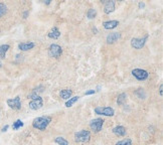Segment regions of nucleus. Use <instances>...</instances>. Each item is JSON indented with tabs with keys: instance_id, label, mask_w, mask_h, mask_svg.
Listing matches in <instances>:
<instances>
[{
	"instance_id": "1",
	"label": "nucleus",
	"mask_w": 163,
	"mask_h": 145,
	"mask_svg": "<svg viewBox=\"0 0 163 145\" xmlns=\"http://www.w3.org/2000/svg\"><path fill=\"white\" fill-rule=\"evenodd\" d=\"M52 121V118L48 116H42L35 118L32 122L33 128L37 130H45V128L48 126V124Z\"/></svg>"
},
{
	"instance_id": "2",
	"label": "nucleus",
	"mask_w": 163,
	"mask_h": 145,
	"mask_svg": "<svg viewBox=\"0 0 163 145\" xmlns=\"http://www.w3.org/2000/svg\"><path fill=\"white\" fill-rule=\"evenodd\" d=\"M91 133L88 130H82V131L76 132L75 133V141L79 143H86L90 141Z\"/></svg>"
},
{
	"instance_id": "3",
	"label": "nucleus",
	"mask_w": 163,
	"mask_h": 145,
	"mask_svg": "<svg viewBox=\"0 0 163 145\" xmlns=\"http://www.w3.org/2000/svg\"><path fill=\"white\" fill-rule=\"evenodd\" d=\"M61 54H63V48L61 45H56V43H52L50 45V47H48V56L50 58H61Z\"/></svg>"
},
{
	"instance_id": "4",
	"label": "nucleus",
	"mask_w": 163,
	"mask_h": 145,
	"mask_svg": "<svg viewBox=\"0 0 163 145\" xmlns=\"http://www.w3.org/2000/svg\"><path fill=\"white\" fill-rule=\"evenodd\" d=\"M95 113L98 115H103V116H114L115 110L111 107H97L95 108Z\"/></svg>"
},
{
	"instance_id": "5",
	"label": "nucleus",
	"mask_w": 163,
	"mask_h": 145,
	"mask_svg": "<svg viewBox=\"0 0 163 145\" xmlns=\"http://www.w3.org/2000/svg\"><path fill=\"white\" fill-rule=\"evenodd\" d=\"M104 119L102 118H96L94 119V120H92L90 122V127L91 129L93 130L94 132H96V133H98V132H100L101 130H102V127L104 125Z\"/></svg>"
},
{
	"instance_id": "6",
	"label": "nucleus",
	"mask_w": 163,
	"mask_h": 145,
	"mask_svg": "<svg viewBox=\"0 0 163 145\" xmlns=\"http://www.w3.org/2000/svg\"><path fill=\"white\" fill-rule=\"evenodd\" d=\"M132 75L139 81H145L149 77V74H148L147 71L142 70V69H134L132 71Z\"/></svg>"
},
{
	"instance_id": "7",
	"label": "nucleus",
	"mask_w": 163,
	"mask_h": 145,
	"mask_svg": "<svg viewBox=\"0 0 163 145\" xmlns=\"http://www.w3.org/2000/svg\"><path fill=\"white\" fill-rule=\"evenodd\" d=\"M148 38V35H145L143 38H137V37H134V38L131 39V45L132 47L136 48V49H141L146 43V41Z\"/></svg>"
},
{
	"instance_id": "8",
	"label": "nucleus",
	"mask_w": 163,
	"mask_h": 145,
	"mask_svg": "<svg viewBox=\"0 0 163 145\" xmlns=\"http://www.w3.org/2000/svg\"><path fill=\"white\" fill-rule=\"evenodd\" d=\"M7 105L13 110H19L21 108V102H20V97L16 96L13 99H8L7 100Z\"/></svg>"
},
{
	"instance_id": "9",
	"label": "nucleus",
	"mask_w": 163,
	"mask_h": 145,
	"mask_svg": "<svg viewBox=\"0 0 163 145\" xmlns=\"http://www.w3.org/2000/svg\"><path fill=\"white\" fill-rule=\"evenodd\" d=\"M29 108L31 109V110H39L41 108H42V106H43V101H42V99L41 97H37V98L33 99L32 101H30L29 102Z\"/></svg>"
},
{
	"instance_id": "10",
	"label": "nucleus",
	"mask_w": 163,
	"mask_h": 145,
	"mask_svg": "<svg viewBox=\"0 0 163 145\" xmlns=\"http://www.w3.org/2000/svg\"><path fill=\"white\" fill-rule=\"evenodd\" d=\"M120 38H121V33L113 32L108 35L107 38H106V41H107V43H109V45H112V43L118 41V39H120Z\"/></svg>"
},
{
	"instance_id": "11",
	"label": "nucleus",
	"mask_w": 163,
	"mask_h": 145,
	"mask_svg": "<svg viewBox=\"0 0 163 145\" xmlns=\"http://www.w3.org/2000/svg\"><path fill=\"white\" fill-rule=\"evenodd\" d=\"M115 10V1H107L104 6V12L106 14H110Z\"/></svg>"
},
{
	"instance_id": "12",
	"label": "nucleus",
	"mask_w": 163,
	"mask_h": 145,
	"mask_svg": "<svg viewBox=\"0 0 163 145\" xmlns=\"http://www.w3.org/2000/svg\"><path fill=\"white\" fill-rule=\"evenodd\" d=\"M34 45V43H31V41H29V43H20L18 45V48L22 52H27L29 49H32Z\"/></svg>"
},
{
	"instance_id": "13",
	"label": "nucleus",
	"mask_w": 163,
	"mask_h": 145,
	"mask_svg": "<svg viewBox=\"0 0 163 145\" xmlns=\"http://www.w3.org/2000/svg\"><path fill=\"white\" fill-rule=\"evenodd\" d=\"M119 25L118 20H109V21H105L103 23V26L105 29H114Z\"/></svg>"
},
{
	"instance_id": "14",
	"label": "nucleus",
	"mask_w": 163,
	"mask_h": 145,
	"mask_svg": "<svg viewBox=\"0 0 163 145\" xmlns=\"http://www.w3.org/2000/svg\"><path fill=\"white\" fill-rule=\"evenodd\" d=\"M60 35H61V31H60V29L58 28V27H52V29H50V31L48 32V34H47V36L50 37V38H52V39H56V38H58L60 37Z\"/></svg>"
},
{
	"instance_id": "15",
	"label": "nucleus",
	"mask_w": 163,
	"mask_h": 145,
	"mask_svg": "<svg viewBox=\"0 0 163 145\" xmlns=\"http://www.w3.org/2000/svg\"><path fill=\"white\" fill-rule=\"evenodd\" d=\"M42 91H43V86H39L37 88H35V89L32 90V92L29 94L28 98H30V99H32V100H33V99L39 97V94H41Z\"/></svg>"
},
{
	"instance_id": "16",
	"label": "nucleus",
	"mask_w": 163,
	"mask_h": 145,
	"mask_svg": "<svg viewBox=\"0 0 163 145\" xmlns=\"http://www.w3.org/2000/svg\"><path fill=\"white\" fill-rule=\"evenodd\" d=\"M113 133L117 136H124L126 134V128L124 126H116L113 128Z\"/></svg>"
},
{
	"instance_id": "17",
	"label": "nucleus",
	"mask_w": 163,
	"mask_h": 145,
	"mask_svg": "<svg viewBox=\"0 0 163 145\" xmlns=\"http://www.w3.org/2000/svg\"><path fill=\"white\" fill-rule=\"evenodd\" d=\"M10 48L9 45H0V60H4L6 58V52Z\"/></svg>"
},
{
	"instance_id": "18",
	"label": "nucleus",
	"mask_w": 163,
	"mask_h": 145,
	"mask_svg": "<svg viewBox=\"0 0 163 145\" xmlns=\"http://www.w3.org/2000/svg\"><path fill=\"white\" fill-rule=\"evenodd\" d=\"M72 94H73V92H72L71 90L65 89V90H61V91L60 96L61 99H63V100H69V99L72 98Z\"/></svg>"
},
{
	"instance_id": "19",
	"label": "nucleus",
	"mask_w": 163,
	"mask_h": 145,
	"mask_svg": "<svg viewBox=\"0 0 163 145\" xmlns=\"http://www.w3.org/2000/svg\"><path fill=\"white\" fill-rule=\"evenodd\" d=\"M79 99H80L79 96H76V97H73V98L69 99V100L65 102V107H67V108H69V107H72L76 102H77L78 100H79Z\"/></svg>"
},
{
	"instance_id": "20",
	"label": "nucleus",
	"mask_w": 163,
	"mask_h": 145,
	"mask_svg": "<svg viewBox=\"0 0 163 145\" xmlns=\"http://www.w3.org/2000/svg\"><path fill=\"white\" fill-rule=\"evenodd\" d=\"M126 100H127V95L125 93H122V94H120L119 96H118V98H117V103H118V105H123V104H125L126 103Z\"/></svg>"
},
{
	"instance_id": "21",
	"label": "nucleus",
	"mask_w": 163,
	"mask_h": 145,
	"mask_svg": "<svg viewBox=\"0 0 163 145\" xmlns=\"http://www.w3.org/2000/svg\"><path fill=\"white\" fill-rule=\"evenodd\" d=\"M54 142L58 143V145H69L67 140H65L63 137H56V139H54Z\"/></svg>"
},
{
	"instance_id": "22",
	"label": "nucleus",
	"mask_w": 163,
	"mask_h": 145,
	"mask_svg": "<svg viewBox=\"0 0 163 145\" xmlns=\"http://www.w3.org/2000/svg\"><path fill=\"white\" fill-rule=\"evenodd\" d=\"M97 15V11L96 9H94V8H90L88 11V14H87V16H88L89 19H93V18H95Z\"/></svg>"
},
{
	"instance_id": "23",
	"label": "nucleus",
	"mask_w": 163,
	"mask_h": 145,
	"mask_svg": "<svg viewBox=\"0 0 163 145\" xmlns=\"http://www.w3.org/2000/svg\"><path fill=\"white\" fill-rule=\"evenodd\" d=\"M23 126V122L21 120H16L15 122L13 123V125H12V128H13V130H18L19 128H21Z\"/></svg>"
},
{
	"instance_id": "24",
	"label": "nucleus",
	"mask_w": 163,
	"mask_h": 145,
	"mask_svg": "<svg viewBox=\"0 0 163 145\" xmlns=\"http://www.w3.org/2000/svg\"><path fill=\"white\" fill-rule=\"evenodd\" d=\"M116 145H132V140L126 138V139H123L121 141H118Z\"/></svg>"
},
{
	"instance_id": "25",
	"label": "nucleus",
	"mask_w": 163,
	"mask_h": 145,
	"mask_svg": "<svg viewBox=\"0 0 163 145\" xmlns=\"http://www.w3.org/2000/svg\"><path fill=\"white\" fill-rule=\"evenodd\" d=\"M6 12H7V6L4 3H0V17H2Z\"/></svg>"
},
{
	"instance_id": "26",
	"label": "nucleus",
	"mask_w": 163,
	"mask_h": 145,
	"mask_svg": "<svg viewBox=\"0 0 163 145\" xmlns=\"http://www.w3.org/2000/svg\"><path fill=\"white\" fill-rule=\"evenodd\" d=\"M95 93H96V91H95V90H90V91H87L86 93H85V95H86V96L93 95V94H95Z\"/></svg>"
},
{
	"instance_id": "27",
	"label": "nucleus",
	"mask_w": 163,
	"mask_h": 145,
	"mask_svg": "<svg viewBox=\"0 0 163 145\" xmlns=\"http://www.w3.org/2000/svg\"><path fill=\"white\" fill-rule=\"evenodd\" d=\"M138 6H139V8H140V9H143V8L145 7V3H144V2H139Z\"/></svg>"
},
{
	"instance_id": "28",
	"label": "nucleus",
	"mask_w": 163,
	"mask_h": 145,
	"mask_svg": "<svg viewBox=\"0 0 163 145\" xmlns=\"http://www.w3.org/2000/svg\"><path fill=\"white\" fill-rule=\"evenodd\" d=\"M8 127H9V126H8V125H5L3 128H2L1 131H2V132H6V131H7V129H8Z\"/></svg>"
},
{
	"instance_id": "29",
	"label": "nucleus",
	"mask_w": 163,
	"mask_h": 145,
	"mask_svg": "<svg viewBox=\"0 0 163 145\" xmlns=\"http://www.w3.org/2000/svg\"><path fill=\"white\" fill-rule=\"evenodd\" d=\"M162 89H163V85L161 84V85H160V87H159V94H160V96H162V95H163V93H162Z\"/></svg>"
},
{
	"instance_id": "30",
	"label": "nucleus",
	"mask_w": 163,
	"mask_h": 145,
	"mask_svg": "<svg viewBox=\"0 0 163 145\" xmlns=\"http://www.w3.org/2000/svg\"><path fill=\"white\" fill-rule=\"evenodd\" d=\"M29 11H25L24 13H23V18H27V15H28Z\"/></svg>"
},
{
	"instance_id": "31",
	"label": "nucleus",
	"mask_w": 163,
	"mask_h": 145,
	"mask_svg": "<svg viewBox=\"0 0 163 145\" xmlns=\"http://www.w3.org/2000/svg\"><path fill=\"white\" fill-rule=\"evenodd\" d=\"M44 4H50V0H45V1H43Z\"/></svg>"
},
{
	"instance_id": "32",
	"label": "nucleus",
	"mask_w": 163,
	"mask_h": 145,
	"mask_svg": "<svg viewBox=\"0 0 163 145\" xmlns=\"http://www.w3.org/2000/svg\"><path fill=\"white\" fill-rule=\"evenodd\" d=\"M2 66V64H1V63H0V67H1Z\"/></svg>"
}]
</instances>
